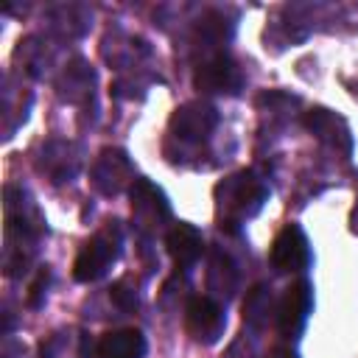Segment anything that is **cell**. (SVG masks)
Wrapping results in <instances>:
<instances>
[{
	"instance_id": "obj_8",
	"label": "cell",
	"mask_w": 358,
	"mask_h": 358,
	"mask_svg": "<svg viewBox=\"0 0 358 358\" xmlns=\"http://www.w3.org/2000/svg\"><path fill=\"white\" fill-rule=\"evenodd\" d=\"M310 308H313V285L308 280L294 282L282 294V299L277 305V327H280V333L285 338H296L302 333L305 322H308Z\"/></svg>"
},
{
	"instance_id": "obj_9",
	"label": "cell",
	"mask_w": 358,
	"mask_h": 358,
	"mask_svg": "<svg viewBox=\"0 0 358 358\" xmlns=\"http://www.w3.org/2000/svg\"><path fill=\"white\" fill-rule=\"evenodd\" d=\"M305 126H308V131H310L316 140H322L324 145L341 151L344 157L352 154V131H350L347 120H344L341 115H336L333 109H324V106L308 109V112H305Z\"/></svg>"
},
{
	"instance_id": "obj_2",
	"label": "cell",
	"mask_w": 358,
	"mask_h": 358,
	"mask_svg": "<svg viewBox=\"0 0 358 358\" xmlns=\"http://www.w3.org/2000/svg\"><path fill=\"white\" fill-rule=\"evenodd\" d=\"M227 313L210 296H193L185 308V330L199 344H215L224 336Z\"/></svg>"
},
{
	"instance_id": "obj_16",
	"label": "cell",
	"mask_w": 358,
	"mask_h": 358,
	"mask_svg": "<svg viewBox=\"0 0 358 358\" xmlns=\"http://www.w3.org/2000/svg\"><path fill=\"white\" fill-rule=\"evenodd\" d=\"M45 285H48V271H39V277H36V282L31 285V296H28V302H31V305H39V296L45 294V291H42Z\"/></svg>"
},
{
	"instance_id": "obj_15",
	"label": "cell",
	"mask_w": 358,
	"mask_h": 358,
	"mask_svg": "<svg viewBox=\"0 0 358 358\" xmlns=\"http://www.w3.org/2000/svg\"><path fill=\"white\" fill-rule=\"evenodd\" d=\"M112 302L117 305V308H123V310H131V308H137V302H140V296H137V285L126 277V280H117L115 285H112Z\"/></svg>"
},
{
	"instance_id": "obj_7",
	"label": "cell",
	"mask_w": 358,
	"mask_h": 358,
	"mask_svg": "<svg viewBox=\"0 0 358 358\" xmlns=\"http://www.w3.org/2000/svg\"><path fill=\"white\" fill-rule=\"evenodd\" d=\"M310 263V243L308 235L302 232V227L288 224L285 229H280V235L271 243V266L280 274H291V271H302Z\"/></svg>"
},
{
	"instance_id": "obj_1",
	"label": "cell",
	"mask_w": 358,
	"mask_h": 358,
	"mask_svg": "<svg viewBox=\"0 0 358 358\" xmlns=\"http://www.w3.org/2000/svg\"><path fill=\"white\" fill-rule=\"evenodd\" d=\"M120 246H123V232H120L117 221H106V227L98 229L81 246V252L73 263V277L78 282H92V280L103 277L109 271V266L120 257Z\"/></svg>"
},
{
	"instance_id": "obj_10",
	"label": "cell",
	"mask_w": 358,
	"mask_h": 358,
	"mask_svg": "<svg viewBox=\"0 0 358 358\" xmlns=\"http://www.w3.org/2000/svg\"><path fill=\"white\" fill-rule=\"evenodd\" d=\"M129 182H134V171H131V162L123 151L117 148H106L101 151V157L95 159L92 165V185L106 193V196H115L120 193Z\"/></svg>"
},
{
	"instance_id": "obj_12",
	"label": "cell",
	"mask_w": 358,
	"mask_h": 358,
	"mask_svg": "<svg viewBox=\"0 0 358 358\" xmlns=\"http://www.w3.org/2000/svg\"><path fill=\"white\" fill-rule=\"evenodd\" d=\"M145 350H148L145 336L134 327H123V330L103 333L98 338L95 358H143Z\"/></svg>"
},
{
	"instance_id": "obj_4",
	"label": "cell",
	"mask_w": 358,
	"mask_h": 358,
	"mask_svg": "<svg viewBox=\"0 0 358 358\" xmlns=\"http://www.w3.org/2000/svg\"><path fill=\"white\" fill-rule=\"evenodd\" d=\"M215 126H218V112L204 101L182 103L171 115V134L182 143H201L213 134Z\"/></svg>"
},
{
	"instance_id": "obj_13",
	"label": "cell",
	"mask_w": 358,
	"mask_h": 358,
	"mask_svg": "<svg viewBox=\"0 0 358 358\" xmlns=\"http://www.w3.org/2000/svg\"><path fill=\"white\" fill-rule=\"evenodd\" d=\"M73 154H76V148L70 143L53 140L42 148L39 171H45L50 176V182H70L78 171V157H73Z\"/></svg>"
},
{
	"instance_id": "obj_17",
	"label": "cell",
	"mask_w": 358,
	"mask_h": 358,
	"mask_svg": "<svg viewBox=\"0 0 358 358\" xmlns=\"http://www.w3.org/2000/svg\"><path fill=\"white\" fill-rule=\"evenodd\" d=\"M268 358H299L291 347H274L271 352H268Z\"/></svg>"
},
{
	"instance_id": "obj_3",
	"label": "cell",
	"mask_w": 358,
	"mask_h": 358,
	"mask_svg": "<svg viewBox=\"0 0 358 358\" xmlns=\"http://www.w3.org/2000/svg\"><path fill=\"white\" fill-rule=\"evenodd\" d=\"M218 199L221 204L227 207L229 215L235 218H249L260 210V204L266 201L268 190L252 176V173H238V176H229L224 185H218Z\"/></svg>"
},
{
	"instance_id": "obj_14",
	"label": "cell",
	"mask_w": 358,
	"mask_h": 358,
	"mask_svg": "<svg viewBox=\"0 0 358 358\" xmlns=\"http://www.w3.org/2000/svg\"><path fill=\"white\" fill-rule=\"evenodd\" d=\"M268 313H271V294H268L266 285H255V288L246 294V302H243V319L260 327V324L268 322Z\"/></svg>"
},
{
	"instance_id": "obj_6",
	"label": "cell",
	"mask_w": 358,
	"mask_h": 358,
	"mask_svg": "<svg viewBox=\"0 0 358 358\" xmlns=\"http://www.w3.org/2000/svg\"><path fill=\"white\" fill-rule=\"evenodd\" d=\"M131 215H134L140 229L157 232L171 218V207H168L165 193L157 185H151L148 179H134V185H131Z\"/></svg>"
},
{
	"instance_id": "obj_5",
	"label": "cell",
	"mask_w": 358,
	"mask_h": 358,
	"mask_svg": "<svg viewBox=\"0 0 358 358\" xmlns=\"http://www.w3.org/2000/svg\"><path fill=\"white\" fill-rule=\"evenodd\" d=\"M193 84L201 92H218V95H235L243 87V70L235 59H229L227 53H215L213 59L201 62Z\"/></svg>"
},
{
	"instance_id": "obj_11",
	"label": "cell",
	"mask_w": 358,
	"mask_h": 358,
	"mask_svg": "<svg viewBox=\"0 0 358 358\" xmlns=\"http://www.w3.org/2000/svg\"><path fill=\"white\" fill-rule=\"evenodd\" d=\"M165 249H168V255L173 257L176 266H193L204 252V241H201V232L193 224L179 221L168 229Z\"/></svg>"
}]
</instances>
